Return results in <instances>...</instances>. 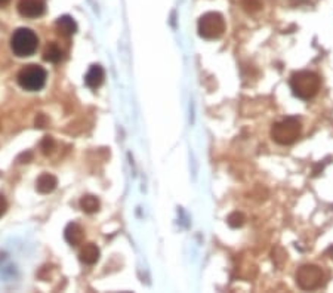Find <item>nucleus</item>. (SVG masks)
<instances>
[{"mask_svg":"<svg viewBox=\"0 0 333 293\" xmlns=\"http://www.w3.org/2000/svg\"><path fill=\"white\" fill-rule=\"evenodd\" d=\"M321 86V78L313 71H298L290 77V89L299 99L314 98Z\"/></svg>","mask_w":333,"mask_h":293,"instance_id":"obj_1","label":"nucleus"},{"mask_svg":"<svg viewBox=\"0 0 333 293\" xmlns=\"http://www.w3.org/2000/svg\"><path fill=\"white\" fill-rule=\"evenodd\" d=\"M302 133V123L296 117H288L277 122L271 127V138L280 145H292Z\"/></svg>","mask_w":333,"mask_h":293,"instance_id":"obj_2","label":"nucleus"},{"mask_svg":"<svg viewBox=\"0 0 333 293\" xmlns=\"http://www.w3.org/2000/svg\"><path fill=\"white\" fill-rule=\"evenodd\" d=\"M39 47L37 34L30 29H18L11 37V49L18 58H27L34 55Z\"/></svg>","mask_w":333,"mask_h":293,"instance_id":"obj_3","label":"nucleus"},{"mask_svg":"<svg viewBox=\"0 0 333 293\" xmlns=\"http://www.w3.org/2000/svg\"><path fill=\"white\" fill-rule=\"evenodd\" d=\"M46 78H47V73L43 67L37 64H30L21 68V71L16 76V82L24 91L37 92L43 89Z\"/></svg>","mask_w":333,"mask_h":293,"instance_id":"obj_4","label":"nucleus"},{"mask_svg":"<svg viewBox=\"0 0 333 293\" xmlns=\"http://www.w3.org/2000/svg\"><path fill=\"white\" fill-rule=\"evenodd\" d=\"M197 30L200 37L206 40H216L225 31V19L218 12H208L203 16H200Z\"/></svg>","mask_w":333,"mask_h":293,"instance_id":"obj_5","label":"nucleus"},{"mask_svg":"<svg viewBox=\"0 0 333 293\" xmlns=\"http://www.w3.org/2000/svg\"><path fill=\"white\" fill-rule=\"evenodd\" d=\"M324 283V274L317 265H302L296 273V284L302 290H316Z\"/></svg>","mask_w":333,"mask_h":293,"instance_id":"obj_6","label":"nucleus"},{"mask_svg":"<svg viewBox=\"0 0 333 293\" xmlns=\"http://www.w3.org/2000/svg\"><path fill=\"white\" fill-rule=\"evenodd\" d=\"M16 8L24 18H39L46 11V0H19Z\"/></svg>","mask_w":333,"mask_h":293,"instance_id":"obj_7","label":"nucleus"},{"mask_svg":"<svg viewBox=\"0 0 333 293\" xmlns=\"http://www.w3.org/2000/svg\"><path fill=\"white\" fill-rule=\"evenodd\" d=\"M64 237H65V242L70 246H79L85 240V231L79 224L70 222L64 230Z\"/></svg>","mask_w":333,"mask_h":293,"instance_id":"obj_8","label":"nucleus"},{"mask_svg":"<svg viewBox=\"0 0 333 293\" xmlns=\"http://www.w3.org/2000/svg\"><path fill=\"white\" fill-rule=\"evenodd\" d=\"M104 78H106L104 68L95 64V65H91V68L88 70L85 76V83L91 89H98L102 83H104Z\"/></svg>","mask_w":333,"mask_h":293,"instance_id":"obj_9","label":"nucleus"},{"mask_svg":"<svg viewBox=\"0 0 333 293\" xmlns=\"http://www.w3.org/2000/svg\"><path fill=\"white\" fill-rule=\"evenodd\" d=\"M58 185V179L52 173H42L36 181V190L40 194H49L52 193Z\"/></svg>","mask_w":333,"mask_h":293,"instance_id":"obj_10","label":"nucleus"},{"mask_svg":"<svg viewBox=\"0 0 333 293\" xmlns=\"http://www.w3.org/2000/svg\"><path fill=\"white\" fill-rule=\"evenodd\" d=\"M57 30L61 36L71 37L73 34H76V31H77V24H76V21L71 16L64 15V16H60L57 21Z\"/></svg>","mask_w":333,"mask_h":293,"instance_id":"obj_11","label":"nucleus"},{"mask_svg":"<svg viewBox=\"0 0 333 293\" xmlns=\"http://www.w3.org/2000/svg\"><path fill=\"white\" fill-rule=\"evenodd\" d=\"M79 258H80V261H82L83 263H86V265H93V263H96L98 259H99V249H98V246L93 245V243L85 245V246L82 247L80 253H79Z\"/></svg>","mask_w":333,"mask_h":293,"instance_id":"obj_12","label":"nucleus"},{"mask_svg":"<svg viewBox=\"0 0 333 293\" xmlns=\"http://www.w3.org/2000/svg\"><path fill=\"white\" fill-rule=\"evenodd\" d=\"M64 58V52L62 49L57 45V43H49L45 50H43V60L47 61V62H52V64H57L60 62L61 60Z\"/></svg>","mask_w":333,"mask_h":293,"instance_id":"obj_13","label":"nucleus"},{"mask_svg":"<svg viewBox=\"0 0 333 293\" xmlns=\"http://www.w3.org/2000/svg\"><path fill=\"white\" fill-rule=\"evenodd\" d=\"M101 207V203L99 200L95 197V196H83L80 199V209L85 212V213H96Z\"/></svg>","mask_w":333,"mask_h":293,"instance_id":"obj_14","label":"nucleus"},{"mask_svg":"<svg viewBox=\"0 0 333 293\" xmlns=\"http://www.w3.org/2000/svg\"><path fill=\"white\" fill-rule=\"evenodd\" d=\"M271 255H272V262H274V265L277 266V268H281V266L285 265V262L288 261V252L281 246H275L272 249Z\"/></svg>","mask_w":333,"mask_h":293,"instance_id":"obj_15","label":"nucleus"},{"mask_svg":"<svg viewBox=\"0 0 333 293\" xmlns=\"http://www.w3.org/2000/svg\"><path fill=\"white\" fill-rule=\"evenodd\" d=\"M227 222L231 228H242L246 222V216L242 212H233L231 215L227 218Z\"/></svg>","mask_w":333,"mask_h":293,"instance_id":"obj_16","label":"nucleus"},{"mask_svg":"<svg viewBox=\"0 0 333 293\" xmlns=\"http://www.w3.org/2000/svg\"><path fill=\"white\" fill-rule=\"evenodd\" d=\"M240 5L249 14H255L262 8L261 0H240Z\"/></svg>","mask_w":333,"mask_h":293,"instance_id":"obj_17","label":"nucleus"},{"mask_svg":"<svg viewBox=\"0 0 333 293\" xmlns=\"http://www.w3.org/2000/svg\"><path fill=\"white\" fill-rule=\"evenodd\" d=\"M40 150L45 155H49V154H52L54 150H55V141L52 137H45L40 142Z\"/></svg>","mask_w":333,"mask_h":293,"instance_id":"obj_18","label":"nucleus"},{"mask_svg":"<svg viewBox=\"0 0 333 293\" xmlns=\"http://www.w3.org/2000/svg\"><path fill=\"white\" fill-rule=\"evenodd\" d=\"M47 123H49V120H47V117H46L45 114H39V116L36 117V127L43 129V127L47 126Z\"/></svg>","mask_w":333,"mask_h":293,"instance_id":"obj_19","label":"nucleus"},{"mask_svg":"<svg viewBox=\"0 0 333 293\" xmlns=\"http://www.w3.org/2000/svg\"><path fill=\"white\" fill-rule=\"evenodd\" d=\"M8 210V201L3 194H0V218H2Z\"/></svg>","mask_w":333,"mask_h":293,"instance_id":"obj_20","label":"nucleus"},{"mask_svg":"<svg viewBox=\"0 0 333 293\" xmlns=\"http://www.w3.org/2000/svg\"><path fill=\"white\" fill-rule=\"evenodd\" d=\"M327 255H329V258L333 261V246H330V247L327 249Z\"/></svg>","mask_w":333,"mask_h":293,"instance_id":"obj_21","label":"nucleus"},{"mask_svg":"<svg viewBox=\"0 0 333 293\" xmlns=\"http://www.w3.org/2000/svg\"><path fill=\"white\" fill-rule=\"evenodd\" d=\"M9 2H11V0H0V8H3V6L9 5Z\"/></svg>","mask_w":333,"mask_h":293,"instance_id":"obj_22","label":"nucleus"}]
</instances>
